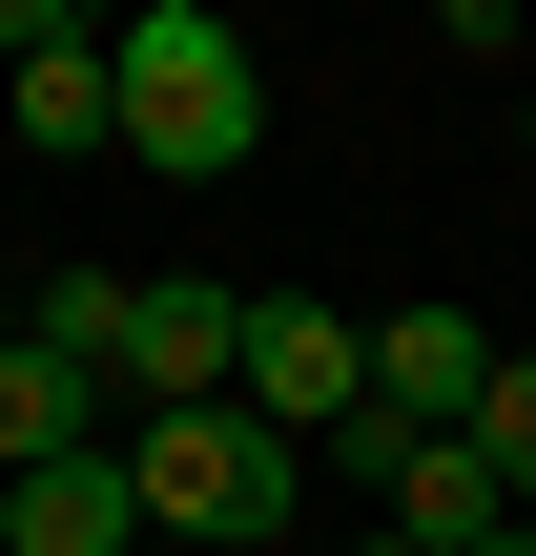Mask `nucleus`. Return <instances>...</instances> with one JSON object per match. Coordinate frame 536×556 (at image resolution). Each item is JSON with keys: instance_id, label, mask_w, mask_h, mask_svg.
Masks as SVG:
<instances>
[{"instance_id": "f257e3e1", "label": "nucleus", "mask_w": 536, "mask_h": 556, "mask_svg": "<svg viewBox=\"0 0 536 556\" xmlns=\"http://www.w3.org/2000/svg\"><path fill=\"white\" fill-rule=\"evenodd\" d=\"M103 144H124L145 186H227V165L269 144V62H248L207 0H145V21H103Z\"/></svg>"}, {"instance_id": "f03ea898", "label": "nucleus", "mask_w": 536, "mask_h": 556, "mask_svg": "<svg viewBox=\"0 0 536 556\" xmlns=\"http://www.w3.org/2000/svg\"><path fill=\"white\" fill-rule=\"evenodd\" d=\"M103 454H124L145 536H207V556H289V516H310V454H289V433H248L227 392H207V413H124Z\"/></svg>"}, {"instance_id": "7ed1b4c3", "label": "nucleus", "mask_w": 536, "mask_h": 556, "mask_svg": "<svg viewBox=\"0 0 536 556\" xmlns=\"http://www.w3.org/2000/svg\"><path fill=\"white\" fill-rule=\"evenodd\" d=\"M227 413H248V433H289V454H331V433L372 413V330H351V309H310V289H248Z\"/></svg>"}, {"instance_id": "20e7f679", "label": "nucleus", "mask_w": 536, "mask_h": 556, "mask_svg": "<svg viewBox=\"0 0 536 556\" xmlns=\"http://www.w3.org/2000/svg\"><path fill=\"white\" fill-rule=\"evenodd\" d=\"M227 351H248V289H124V413H207L227 392Z\"/></svg>"}, {"instance_id": "39448f33", "label": "nucleus", "mask_w": 536, "mask_h": 556, "mask_svg": "<svg viewBox=\"0 0 536 556\" xmlns=\"http://www.w3.org/2000/svg\"><path fill=\"white\" fill-rule=\"evenodd\" d=\"M475 392H496V330L475 309H392L372 330V433H475Z\"/></svg>"}, {"instance_id": "423d86ee", "label": "nucleus", "mask_w": 536, "mask_h": 556, "mask_svg": "<svg viewBox=\"0 0 536 556\" xmlns=\"http://www.w3.org/2000/svg\"><path fill=\"white\" fill-rule=\"evenodd\" d=\"M0 62H21V83H0V103H21V144H41V165H83V144H103V21L0 0Z\"/></svg>"}, {"instance_id": "0eeeda50", "label": "nucleus", "mask_w": 536, "mask_h": 556, "mask_svg": "<svg viewBox=\"0 0 536 556\" xmlns=\"http://www.w3.org/2000/svg\"><path fill=\"white\" fill-rule=\"evenodd\" d=\"M0 556H145L124 454H41V475H0Z\"/></svg>"}, {"instance_id": "6e6552de", "label": "nucleus", "mask_w": 536, "mask_h": 556, "mask_svg": "<svg viewBox=\"0 0 536 556\" xmlns=\"http://www.w3.org/2000/svg\"><path fill=\"white\" fill-rule=\"evenodd\" d=\"M124 433V392L103 371H62V351H0V475H41V454H103Z\"/></svg>"}, {"instance_id": "1a4fd4ad", "label": "nucleus", "mask_w": 536, "mask_h": 556, "mask_svg": "<svg viewBox=\"0 0 536 556\" xmlns=\"http://www.w3.org/2000/svg\"><path fill=\"white\" fill-rule=\"evenodd\" d=\"M21 351H62V371H124V268H83V248H62V268L21 289Z\"/></svg>"}, {"instance_id": "9d476101", "label": "nucleus", "mask_w": 536, "mask_h": 556, "mask_svg": "<svg viewBox=\"0 0 536 556\" xmlns=\"http://www.w3.org/2000/svg\"><path fill=\"white\" fill-rule=\"evenodd\" d=\"M475 454H496V495L536 516V351H496V392H475Z\"/></svg>"}, {"instance_id": "9b49d317", "label": "nucleus", "mask_w": 536, "mask_h": 556, "mask_svg": "<svg viewBox=\"0 0 536 556\" xmlns=\"http://www.w3.org/2000/svg\"><path fill=\"white\" fill-rule=\"evenodd\" d=\"M145 556H207V536H145Z\"/></svg>"}, {"instance_id": "f8f14e48", "label": "nucleus", "mask_w": 536, "mask_h": 556, "mask_svg": "<svg viewBox=\"0 0 536 556\" xmlns=\"http://www.w3.org/2000/svg\"><path fill=\"white\" fill-rule=\"evenodd\" d=\"M0 351H21V309H0Z\"/></svg>"}, {"instance_id": "ddd939ff", "label": "nucleus", "mask_w": 536, "mask_h": 556, "mask_svg": "<svg viewBox=\"0 0 536 556\" xmlns=\"http://www.w3.org/2000/svg\"><path fill=\"white\" fill-rule=\"evenodd\" d=\"M372 556H392V536H372Z\"/></svg>"}]
</instances>
